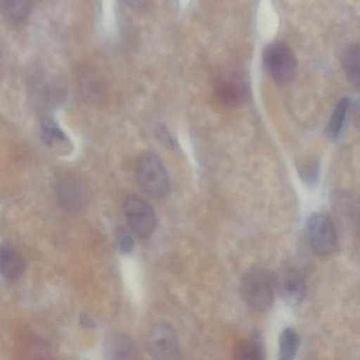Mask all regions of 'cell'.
I'll return each mask as SVG.
<instances>
[{
  "label": "cell",
  "instance_id": "obj_23",
  "mask_svg": "<svg viewBox=\"0 0 360 360\" xmlns=\"http://www.w3.org/2000/svg\"><path fill=\"white\" fill-rule=\"evenodd\" d=\"M354 120L358 129L360 130V98L354 105Z\"/></svg>",
  "mask_w": 360,
  "mask_h": 360
},
{
  "label": "cell",
  "instance_id": "obj_22",
  "mask_svg": "<svg viewBox=\"0 0 360 360\" xmlns=\"http://www.w3.org/2000/svg\"><path fill=\"white\" fill-rule=\"evenodd\" d=\"M80 324L86 328H94L96 323L94 320L87 314L83 313L79 317Z\"/></svg>",
  "mask_w": 360,
  "mask_h": 360
},
{
  "label": "cell",
  "instance_id": "obj_16",
  "mask_svg": "<svg viewBox=\"0 0 360 360\" xmlns=\"http://www.w3.org/2000/svg\"><path fill=\"white\" fill-rule=\"evenodd\" d=\"M299 346V336L292 328L282 330L278 339V360H294Z\"/></svg>",
  "mask_w": 360,
  "mask_h": 360
},
{
  "label": "cell",
  "instance_id": "obj_9",
  "mask_svg": "<svg viewBox=\"0 0 360 360\" xmlns=\"http://www.w3.org/2000/svg\"><path fill=\"white\" fill-rule=\"evenodd\" d=\"M105 360H136L137 351L132 340L120 332L106 335L103 343Z\"/></svg>",
  "mask_w": 360,
  "mask_h": 360
},
{
  "label": "cell",
  "instance_id": "obj_21",
  "mask_svg": "<svg viewBox=\"0 0 360 360\" xmlns=\"http://www.w3.org/2000/svg\"><path fill=\"white\" fill-rule=\"evenodd\" d=\"M155 135L159 141L164 146L170 148H175L176 147L175 139L164 125L159 124L155 128Z\"/></svg>",
  "mask_w": 360,
  "mask_h": 360
},
{
  "label": "cell",
  "instance_id": "obj_10",
  "mask_svg": "<svg viewBox=\"0 0 360 360\" xmlns=\"http://www.w3.org/2000/svg\"><path fill=\"white\" fill-rule=\"evenodd\" d=\"M22 256L13 248L1 245L0 250L1 274L5 280L13 282L18 280L25 270Z\"/></svg>",
  "mask_w": 360,
  "mask_h": 360
},
{
  "label": "cell",
  "instance_id": "obj_6",
  "mask_svg": "<svg viewBox=\"0 0 360 360\" xmlns=\"http://www.w3.org/2000/svg\"><path fill=\"white\" fill-rule=\"evenodd\" d=\"M146 348L153 360H179L176 333L167 323H158L150 329L146 337Z\"/></svg>",
  "mask_w": 360,
  "mask_h": 360
},
{
  "label": "cell",
  "instance_id": "obj_3",
  "mask_svg": "<svg viewBox=\"0 0 360 360\" xmlns=\"http://www.w3.org/2000/svg\"><path fill=\"white\" fill-rule=\"evenodd\" d=\"M136 178L140 187L149 195L165 197L170 188L167 171L159 157L146 153L138 160L135 168Z\"/></svg>",
  "mask_w": 360,
  "mask_h": 360
},
{
  "label": "cell",
  "instance_id": "obj_8",
  "mask_svg": "<svg viewBox=\"0 0 360 360\" xmlns=\"http://www.w3.org/2000/svg\"><path fill=\"white\" fill-rule=\"evenodd\" d=\"M276 288L289 304H297L304 297L306 284L302 275L295 269H285L275 276Z\"/></svg>",
  "mask_w": 360,
  "mask_h": 360
},
{
  "label": "cell",
  "instance_id": "obj_18",
  "mask_svg": "<svg viewBox=\"0 0 360 360\" xmlns=\"http://www.w3.org/2000/svg\"><path fill=\"white\" fill-rule=\"evenodd\" d=\"M41 139L47 146H51L57 140L64 141L67 137L56 121L50 117L44 118L41 124Z\"/></svg>",
  "mask_w": 360,
  "mask_h": 360
},
{
  "label": "cell",
  "instance_id": "obj_17",
  "mask_svg": "<svg viewBox=\"0 0 360 360\" xmlns=\"http://www.w3.org/2000/svg\"><path fill=\"white\" fill-rule=\"evenodd\" d=\"M81 91L89 101H101L105 93L104 84L94 74H87L81 78Z\"/></svg>",
  "mask_w": 360,
  "mask_h": 360
},
{
  "label": "cell",
  "instance_id": "obj_7",
  "mask_svg": "<svg viewBox=\"0 0 360 360\" xmlns=\"http://www.w3.org/2000/svg\"><path fill=\"white\" fill-rule=\"evenodd\" d=\"M218 98L229 106H238L244 103L249 96L247 82L240 75L231 74L218 79L215 84Z\"/></svg>",
  "mask_w": 360,
  "mask_h": 360
},
{
  "label": "cell",
  "instance_id": "obj_11",
  "mask_svg": "<svg viewBox=\"0 0 360 360\" xmlns=\"http://www.w3.org/2000/svg\"><path fill=\"white\" fill-rule=\"evenodd\" d=\"M342 64L350 84L360 91V44H350L344 51Z\"/></svg>",
  "mask_w": 360,
  "mask_h": 360
},
{
  "label": "cell",
  "instance_id": "obj_5",
  "mask_svg": "<svg viewBox=\"0 0 360 360\" xmlns=\"http://www.w3.org/2000/svg\"><path fill=\"white\" fill-rule=\"evenodd\" d=\"M123 211L128 226L137 237L146 238L155 230L158 220L151 205L142 198L130 195L123 204Z\"/></svg>",
  "mask_w": 360,
  "mask_h": 360
},
{
  "label": "cell",
  "instance_id": "obj_4",
  "mask_svg": "<svg viewBox=\"0 0 360 360\" xmlns=\"http://www.w3.org/2000/svg\"><path fill=\"white\" fill-rule=\"evenodd\" d=\"M305 232L308 243L319 255L326 256L336 248L338 236L331 220L324 214L316 212L307 220Z\"/></svg>",
  "mask_w": 360,
  "mask_h": 360
},
{
  "label": "cell",
  "instance_id": "obj_20",
  "mask_svg": "<svg viewBox=\"0 0 360 360\" xmlns=\"http://www.w3.org/2000/svg\"><path fill=\"white\" fill-rule=\"evenodd\" d=\"M115 240L117 246L123 254L130 253L134 248V241L129 231L122 226H119L115 231Z\"/></svg>",
  "mask_w": 360,
  "mask_h": 360
},
{
  "label": "cell",
  "instance_id": "obj_14",
  "mask_svg": "<svg viewBox=\"0 0 360 360\" xmlns=\"http://www.w3.org/2000/svg\"><path fill=\"white\" fill-rule=\"evenodd\" d=\"M232 360H266L261 341L257 336L240 341L235 346Z\"/></svg>",
  "mask_w": 360,
  "mask_h": 360
},
{
  "label": "cell",
  "instance_id": "obj_15",
  "mask_svg": "<svg viewBox=\"0 0 360 360\" xmlns=\"http://www.w3.org/2000/svg\"><path fill=\"white\" fill-rule=\"evenodd\" d=\"M32 2L27 0H2L0 9L11 21L20 22L27 18L32 9Z\"/></svg>",
  "mask_w": 360,
  "mask_h": 360
},
{
  "label": "cell",
  "instance_id": "obj_12",
  "mask_svg": "<svg viewBox=\"0 0 360 360\" xmlns=\"http://www.w3.org/2000/svg\"><path fill=\"white\" fill-rule=\"evenodd\" d=\"M57 195L62 205L73 208L79 206L84 198L82 186L72 179H65L59 182Z\"/></svg>",
  "mask_w": 360,
  "mask_h": 360
},
{
  "label": "cell",
  "instance_id": "obj_13",
  "mask_svg": "<svg viewBox=\"0 0 360 360\" xmlns=\"http://www.w3.org/2000/svg\"><path fill=\"white\" fill-rule=\"evenodd\" d=\"M349 106V99L347 97L340 98L335 105L325 129V134L330 140H336L340 136Z\"/></svg>",
  "mask_w": 360,
  "mask_h": 360
},
{
  "label": "cell",
  "instance_id": "obj_19",
  "mask_svg": "<svg viewBox=\"0 0 360 360\" xmlns=\"http://www.w3.org/2000/svg\"><path fill=\"white\" fill-rule=\"evenodd\" d=\"M300 172L303 181L309 186L314 187L319 179V162L316 161L309 162L302 167Z\"/></svg>",
  "mask_w": 360,
  "mask_h": 360
},
{
  "label": "cell",
  "instance_id": "obj_2",
  "mask_svg": "<svg viewBox=\"0 0 360 360\" xmlns=\"http://www.w3.org/2000/svg\"><path fill=\"white\" fill-rule=\"evenodd\" d=\"M262 61L268 74L277 83L288 84L296 77V56L283 41L276 40L268 44L263 50Z\"/></svg>",
  "mask_w": 360,
  "mask_h": 360
},
{
  "label": "cell",
  "instance_id": "obj_1",
  "mask_svg": "<svg viewBox=\"0 0 360 360\" xmlns=\"http://www.w3.org/2000/svg\"><path fill=\"white\" fill-rule=\"evenodd\" d=\"M275 276L262 267L250 269L243 275L240 290L245 302L255 311L268 310L274 300Z\"/></svg>",
  "mask_w": 360,
  "mask_h": 360
}]
</instances>
